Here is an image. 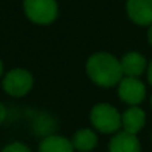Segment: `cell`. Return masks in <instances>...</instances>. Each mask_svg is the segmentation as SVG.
Segmentation results:
<instances>
[{"instance_id":"6da1fadb","label":"cell","mask_w":152,"mask_h":152,"mask_svg":"<svg viewBox=\"0 0 152 152\" xmlns=\"http://www.w3.org/2000/svg\"><path fill=\"white\" fill-rule=\"evenodd\" d=\"M86 73L98 86L110 88L121 81L124 73L121 63L109 53H96L88 59Z\"/></svg>"},{"instance_id":"7a4b0ae2","label":"cell","mask_w":152,"mask_h":152,"mask_svg":"<svg viewBox=\"0 0 152 152\" xmlns=\"http://www.w3.org/2000/svg\"><path fill=\"white\" fill-rule=\"evenodd\" d=\"M90 121L102 133H115L121 126V115L109 104H98L90 112Z\"/></svg>"},{"instance_id":"3957f363","label":"cell","mask_w":152,"mask_h":152,"mask_svg":"<svg viewBox=\"0 0 152 152\" xmlns=\"http://www.w3.org/2000/svg\"><path fill=\"white\" fill-rule=\"evenodd\" d=\"M24 12L37 24H50L58 15L55 0H24Z\"/></svg>"},{"instance_id":"277c9868","label":"cell","mask_w":152,"mask_h":152,"mask_svg":"<svg viewBox=\"0 0 152 152\" xmlns=\"http://www.w3.org/2000/svg\"><path fill=\"white\" fill-rule=\"evenodd\" d=\"M34 80L24 69H14L6 74L3 80V89L14 97H22L31 90Z\"/></svg>"},{"instance_id":"5b68a950","label":"cell","mask_w":152,"mask_h":152,"mask_svg":"<svg viewBox=\"0 0 152 152\" xmlns=\"http://www.w3.org/2000/svg\"><path fill=\"white\" fill-rule=\"evenodd\" d=\"M118 96L129 105H137L145 98V86L137 77H123L118 85Z\"/></svg>"},{"instance_id":"8992f818","label":"cell","mask_w":152,"mask_h":152,"mask_svg":"<svg viewBox=\"0 0 152 152\" xmlns=\"http://www.w3.org/2000/svg\"><path fill=\"white\" fill-rule=\"evenodd\" d=\"M126 14L133 23L140 26L152 24V0H128Z\"/></svg>"},{"instance_id":"52a82bcc","label":"cell","mask_w":152,"mask_h":152,"mask_svg":"<svg viewBox=\"0 0 152 152\" xmlns=\"http://www.w3.org/2000/svg\"><path fill=\"white\" fill-rule=\"evenodd\" d=\"M109 152H141V145L136 135L123 131L110 140Z\"/></svg>"},{"instance_id":"ba28073f","label":"cell","mask_w":152,"mask_h":152,"mask_svg":"<svg viewBox=\"0 0 152 152\" xmlns=\"http://www.w3.org/2000/svg\"><path fill=\"white\" fill-rule=\"evenodd\" d=\"M145 124V113L137 106H132L121 116V126L129 133H139Z\"/></svg>"},{"instance_id":"9c48e42d","label":"cell","mask_w":152,"mask_h":152,"mask_svg":"<svg viewBox=\"0 0 152 152\" xmlns=\"http://www.w3.org/2000/svg\"><path fill=\"white\" fill-rule=\"evenodd\" d=\"M123 73L128 77H139L147 67V61L140 53H126L120 61Z\"/></svg>"},{"instance_id":"30bf717a","label":"cell","mask_w":152,"mask_h":152,"mask_svg":"<svg viewBox=\"0 0 152 152\" xmlns=\"http://www.w3.org/2000/svg\"><path fill=\"white\" fill-rule=\"evenodd\" d=\"M39 152H74V145L62 136L50 135L40 141Z\"/></svg>"},{"instance_id":"8fae6325","label":"cell","mask_w":152,"mask_h":152,"mask_svg":"<svg viewBox=\"0 0 152 152\" xmlns=\"http://www.w3.org/2000/svg\"><path fill=\"white\" fill-rule=\"evenodd\" d=\"M97 135L92 129L83 128L74 133L72 143L74 145V149H78L81 152H89L97 145Z\"/></svg>"},{"instance_id":"7c38bea8","label":"cell","mask_w":152,"mask_h":152,"mask_svg":"<svg viewBox=\"0 0 152 152\" xmlns=\"http://www.w3.org/2000/svg\"><path fill=\"white\" fill-rule=\"evenodd\" d=\"M1 152H31V149H30L27 145H24V144L18 143L16 141V143L8 144Z\"/></svg>"},{"instance_id":"4fadbf2b","label":"cell","mask_w":152,"mask_h":152,"mask_svg":"<svg viewBox=\"0 0 152 152\" xmlns=\"http://www.w3.org/2000/svg\"><path fill=\"white\" fill-rule=\"evenodd\" d=\"M7 117V109L3 104H0V124H3Z\"/></svg>"},{"instance_id":"5bb4252c","label":"cell","mask_w":152,"mask_h":152,"mask_svg":"<svg viewBox=\"0 0 152 152\" xmlns=\"http://www.w3.org/2000/svg\"><path fill=\"white\" fill-rule=\"evenodd\" d=\"M148 81H149V83L152 85V62H151V65L148 66Z\"/></svg>"},{"instance_id":"9a60e30c","label":"cell","mask_w":152,"mask_h":152,"mask_svg":"<svg viewBox=\"0 0 152 152\" xmlns=\"http://www.w3.org/2000/svg\"><path fill=\"white\" fill-rule=\"evenodd\" d=\"M148 42L151 43V46H152V24H151V27H149V30H148Z\"/></svg>"},{"instance_id":"2e32d148","label":"cell","mask_w":152,"mask_h":152,"mask_svg":"<svg viewBox=\"0 0 152 152\" xmlns=\"http://www.w3.org/2000/svg\"><path fill=\"white\" fill-rule=\"evenodd\" d=\"M3 69H4V66H3V62L0 61V77H1V74H3Z\"/></svg>"},{"instance_id":"e0dca14e","label":"cell","mask_w":152,"mask_h":152,"mask_svg":"<svg viewBox=\"0 0 152 152\" xmlns=\"http://www.w3.org/2000/svg\"><path fill=\"white\" fill-rule=\"evenodd\" d=\"M151 105H152V98H151Z\"/></svg>"}]
</instances>
